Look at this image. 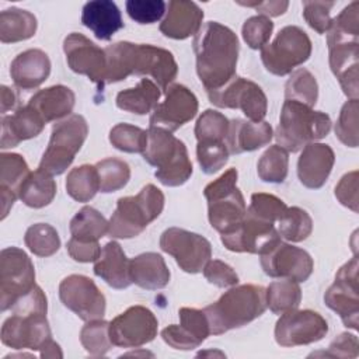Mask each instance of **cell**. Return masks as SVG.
I'll return each instance as SVG.
<instances>
[{
    "label": "cell",
    "mask_w": 359,
    "mask_h": 359,
    "mask_svg": "<svg viewBox=\"0 0 359 359\" xmlns=\"http://www.w3.org/2000/svg\"><path fill=\"white\" fill-rule=\"evenodd\" d=\"M14 314L1 327V342L13 349L41 351L42 358H62L60 346L52 339L46 320L48 302L36 285L13 307Z\"/></svg>",
    "instance_id": "6da1fadb"
},
{
    "label": "cell",
    "mask_w": 359,
    "mask_h": 359,
    "mask_svg": "<svg viewBox=\"0 0 359 359\" xmlns=\"http://www.w3.org/2000/svg\"><path fill=\"white\" fill-rule=\"evenodd\" d=\"M240 43L237 35L216 21L201 27L194 38L196 73L206 93L227 84L236 76Z\"/></svg>",
    "instance_id": "7a4b0ae2"
},
{
    "label": "cell",
    "mask_w": 359,
    "mask_h": 359,
    "mask_svg": "<svg viewBox=\"0 0 359 359\" xmlns=\"http://www.w3.org/2000/svg\"><path fill=\"white\" fill-rule=\"evenodd\" d=\"M105 55V83H116L130 74H146L151 76L157 86L165 90L178 73L172 53L154 45L121 41L107 46Z\"/></svg>",
    "instance_id": "3957f363"
},
{
    "label": "cell",
    "mask_w": 359,
    "mask_h": 359,
    "mask_svg": "<svg viewBox=\"0 0 359 359\" xmlns=\"http://www.w3.org/2000/svg\"><path fill=\"white\" fill-rule=\"evenodd\" d=\"M266 310L265 287L258 285L233 286L217 302L203 309L210 334L220 335L243 327L262 316Z\"/></svg>",
    "instance_id": "277c9868"
},
{
    "label": "cell",
    "mask_w": 359,
    "mask_h": 359,
    "mask_svg": "<svg viewBox=\"0 0 359 359\" xmlns=\"http://www.w3.org/2000/svg\"><path fill=\"white\" fill-rule=\"evenodd\" d=\"M142 156L157 168L154 175L165 187H180L192 175V163L184 142L165 129H147V144Z\"/></svg>",
    "instance_id": "5b68a950"
},
{
    "label": "cell",
    "mask_w": 359,
    "mask_h": 359,
    "mask_svg": "<svg viewBox=\"0 0 359 359\" xmlns=\"http://www.w3.org/2000/svg\"><path fill=\"white\" fill-rule=\"evenodd\" d=\"M330 129L331 119L325 112L314 111L293 100H285L275 139L278 146L296 153L309 143L325 137Z\"/></svg>",
    "instance_id": "8992f818"
},
{
    "label": "cell",
    "mask_w": 359,
    "mask_h": 359,
    "mask_svg": "<svg viewBox=\"0 0 359 359\" xmlns=\"http://www.w3.org/2000/svg\"><path fill=\"white\" fill-rule=\"evenodd\" d=\"M164 208V194L153 184H147L135 196H123L108 222V234L114 238L139 236Z\"/></svg>",
    "instance_id": "52a82bcc"
},
{
    "label": "cell",
    "mask_w": 359,
    "mask_h": 359,
    "mask_svg": "<svg viewBox=\"0 0 359 359\" xmlns=\"http://www.w3.org/2000/svg\"><path fill=\"white\" fill-rule=\"evenodd\" d=\"M237 170L229 168L203 189L209 223L220 234L237 227L247 213L244 196L237 188Z\"/></svg>",
    "instance_id": "ba28073f"
},
{
    "label": "cell",
    "mask_w": 359,
    "mask_h": 359,
    "mask_svg": "<svg viewBox=\"0 0 359 359\" xmlns=\"http://www.w3.org/2000/svg\"><path fill=\"white\" fill-rule=\"evenodd\" d=\"M88 133L84 116L73 114L52 128L48 147L41 158L38 170L49 175H60L73 163Z\"/></svg>",
    "instance_id": "9c48e42d"
},
{
    "label": "cell",
    "mask_w": 359,
    "mask_h": 359,
    "mask_svg": "<svg viewBox=\"0 0 359 359\" xmlns=\"http://www.w3.org/2000/svg\"><path fill=\"white\" fill-rule=\"evenodd\" d=\"M311 55L309 35L296 25L283 27L276 38L261 49V60L265 69L275 76H286L303 65Z\"/></svg>",
    "instance_id": "30bf717a"
},
{
    "label": "cell",
    "mask_w": 359,
    "mask_h": 359,
    "mask_svg": "<svg viewBox=\"0 0 359 359\" xmlns=\"http://www.w3.org/2000/svg\"><path fill=\"white\" fill-rule=\"evenodd\" d=\"M35 268L31 258L18 247L0 252V309H11L35 287Z\"/></svg>",
    "instance_id": "8fae6325"
},
{
    "label": "cell",
    "mask_w": 359,
    "mask_h": 359,
    "mask_svg": "<svg viewBox=\"0 0 359 359\" xmlns=\"http://www.w3.org/2000/svg\"><path fill=\"white\" fill-rule=\"evenodd\" d=\"M210 102L219 108L241 109L251 122H261L266 115V95L262 88L244 77L234 76L223 87L208 91Z\"/></svg>",
    "instance_id": "7c38bea8"
},
{
    "label": "cell",
    "mask_w": 359,
    "mask_h": 359,
    "mask_svg": "<svg viewBox=\"0 0 359 359\" xmlns=\"http://www.w3.org/2000/svg\"><path fill=\"white\" fill-rule=\"evenodd\" d=\"M359 262L356 257H352L344 264L337 275L334 283L327 289L324 294L325 304L334 310L342 320V323L352 330H358L359 318Z\"/></svg>",
    "instance_id": "4fadbf2b"
},
{
    "label": "cell",
    "mask_w": 359,
    "mask_h": 359,
    "mask_svg": "<svg viewBox=\"0 0 359 359\" xmlns=\"http://www.w3.org/2000/svg\"><path fill=\"white\" fill-rule=\"evenodd\" d=\"M160 248L174 257L178 266L188 273L201 272L212 257V245L203 236L180 227L163 231Z\"/></svg>",
    "instance_id": "5bb4252c"
},
{
    "label": "cell",
    "mask_w": 359,
    "mask_h": 359,
    "mask_svg": "<svg viewBox=\"0 0 359 359\" xmlns=\"http://www.w3.org/2000/svg\"><path fill=\"white\" fill-rule=\"evenodd\" d=\"M328 332L325 318L313 310H289L283 313L275 325L278 345L290 348L309 345L323 339Z\"/></svg>",
    "instance_id": "9a60e30c"
},
{
    "label": "cell",
    "mask_w": 359,
    "mask_h": 359,
    "mask_svg": "<svg viewBox=\"0 0 359 359\" xmlns=\"http://www.w3.org/2000/svg\"><path fill=\"white\" fill-rule=\"evenodd\" d=\"M158 321L153 311L144 306H132L116 316L108 327L112 345L121 348H139L154 339Z\"/></svg>",
    "instance_id": "2e32d148"
},
{
    "label": "cell",
    "mask_w": 359,
    "mask_h": 359,
    "mask_svg": "<svg viewBox=\"0 0 359 359\" xmlns=\"http://www.w3.org/2000/svg\"><path fill=\"white\" fill-rule=\"evenodd\" d=\"M59 297L69 310L84 321L100 320L105 314V296L88 276H66L59 285Z\"/></svg>",
    "instance_id": "e0dca14e"
},
{
    "label": "cell",
    "mask_w": 359,
    "mask_h": 359,
    "mask_svg": "<svg viewBox=\"0 0 359 359\" xmlns=\"http://www.w3.org/2000/svg\"><path fill=\"white\" fill-rule=\"evenodd\" d=\"M273 223L262 222L245 213L243 222L231 231L220 236L223 245L234 252L265 254L282 240Z\"/></svg>",
    "instance_id": "ac0fdd59"
},
{
    "label": "cell",
    "mask_w": 359,
    "mask_h": 359,
    "mask_svg": "<svg viewBox=\"0 0 359 359\" xmlns=\"http://www.w3.org/2000/svg\"><path fill=\"white\" fill-rule=\"evenodd\" d=\"M63 50L67 65L74 73L84 74L98 87H104L107 74L105 49H101L83 34L72 32L63 41Z\"/></svg>",
    "instance_id": "d6986e66"
},
{
    "label": "cell",
    "mask_w": 359,
    "mask_h": 359,
    "mask_svg": "<svg viewBox=\"0 0 359 359\" xmlns=\"http://www.w3.org/2000/svg\"><path fill=\"white\" fill-rule=\"evenodd\" d=\"M261 266L271 278L304 282L311 275L314 262L303 248L280 241L261 255Z\"/></svg>",
    "instance_id": "ffe728a7"
},
{
    "label": "cell",
    "mask_w": 359,
    "mask_h": 359,
    "mask_svg": "<svg viewBox=\"0 0 359 359\" xmlns=\"http://www.w3.org/2000/svg\"><path fill=\"white\" fill-rule=\"evenodd\" d=\"M164 93V101L154 108L150 116V126L174 132L196 115L198 98L182 84H170Z\"/></svg>",
    "instance_id": "44dd1931"
},
{
    "label": "cell",
    "mask_w": 359,
    "mask_h": 359,
    "mask_svg": "<svg viewBox=\"0 0 359 359\" xmlns=\"http://www.w3.org/2000/svg\"><path fill=\"white\" fill-rule=\"evenodd\" d=\"M334 150L324 143H309L302 149L297 160V175L300 182L310 188H321L334 167Z\"/></svg>",
    "instance_id": "7402d4cb"
},
{
    "label": "cell",
    "mask_w": 359,
    "mask_h": 359,
    "mask_svg": "<svg viewBox=\"0 0 359 359\" xmlns=\"http://www.w3.org/2000/svg\"><path fill=\"white\" fill-rule=\"evenodd\" d=\"M203 11L194 1L171 0L167 3L164 20L160 22V31L172 39H187L202 27Z\"/></svg>",
    "instance_id": "603a6c76"
},
{
    "label": "cell",
    "mask_w": 359,
    "mask_h": 359,
    "mask_svg": "<svg viewBox=\"0 0 359 359\" xmlns=\"http://www.w3.org/2000/svg\"><path fill=\"white\" fill-rule=\"evenodd\" d=\"M50 73L49 56L41 49H27L18 53L10 66L14 84L21 90L39 87Z\"/></svg>",
    "instance_id": "cb8c5ba5"
},
{
    "label": "cell",
    "mask_w": 359,
    "mask_h": 359,
    "mask_svg": "<svg viewBox=\"0 0 359 359\" xmlns=\"http://www.w3.org/2000/svg\"><path fill=\"white\" fill-rule=\"evenodd\" d=\"M330 50V67L334 76L338 79L345 95L349 100H358V56L359 43H339L328 48Z\"/></svg>",
    "instance_id": "d4e9b609"
},
{
    "label": "cell",
    "mask_w": 359,
    "mask_h": 359,
    "mask_svg": "<svg viewBox=\"0 0 359 359\" xmlns=\"http://www.w3.org/2000/svg\"><path fill=\"white\" fill-rule=\"evenodd\" d=\"M45 125L38 112L27 104L18 108L13 115L3 116L0 147H15L22 140L36 137Z\"/></svg>",
    "instance_id": "484cf974"
},
{
    "label": "cell",
    "mask_w": 359,
    "mask_h": 359,
    "mask_svg": "<svg viewBox=\"0 0 359 359\" xmlns=\"http://www.w3.org/2000/svg\"><path fill=\"white\" fill-rule=\"evenodd\" d=\"M94 273L114 289H125L132 285L130 259L116 241L107 243L100 258L94 264Z\"/></svg>",
    "instance_id": "4316f807"
},
{
    "label": "cell",
    "mask_w": 359,
    "mask_h": 359,
    "mask_svg": "<svg viewBox=\"0 0 359 359\" xmlns=\"http://www.w3.org/2000/svg\"><path fill=\"white\" fill-rule=\"evenodd\" d=\"M81 22L101 41H109L112 35L123 27L121 11L111 0L86 3L81 11Z\"/></svg>",
    "instance_id": "83f0119b"
},
{
    "label": "cell",
    "mask_w": 359,
    "mask_h": 359,
    "mask_svg": "<svg viewBox=\"0 0 359 359\" xmlns=\"http://www.w3.org/2000/svg\"><path fill=\"white\" fill-rule=\"evenodd\" d=\"M273 132L268 122H248L244 119L230 121L227 147L231 154L257 150L272 140Z\"/></svg>",
    "instance_id": "f1b7e54d"
},
{
    "label": "cell",
    "mask_w": 359,
    "mask_h": 359,
    "mask_svg": "<svg viewBox=\"0 0 359 359\" xmlns=\"http://www.w3.org/2000/svg\"><path fill=\"white\" fill-rule=\"evenodd\" d=\"M74 93L62 84L36 91L28 101L45 123L67 116L74 107Z\"/></svg>",
    "instance_id": "f546056e"
},
{
    "label": "cell",
    "mask_w": 359,
    "mask_h": 359,
    "mask_svg": "<svg viewBox=\"0 0 359 359\" xmlns=\"http://www.w3.org/2000/svg\"><path fill=\"white\" fill-rule=\"evenodd\" d=\"M132 283L142 289H163L170 282V271L164 258L157 252H143L130 259Z\"/></svg>",
    "instance_id": "4dcf8cb0"
},
{
    "label": "cell",
    "mask_w": 359,
    "mask_h": 359,
    "mask_svg": "<svg viewBox=\"0 0 359 359\" xmlns=\"http://www.w3.org/2000/svg\"><path fill=\"white\" fill-rule=\"evenodd\" d=\"M160 87L150 79H142L136 87L122 90L116 94V107L136 115H146L158 105Z\"/></svg>",
    "instance_id": "1f68e13d"
},
{
    "label": "cell",
    "mask_w": 359,
    "mask_h": 359,
    "mask_svg": "<svg viewBox=\"0 0 359 359\" xmlns=\"http://www.w3.org/2000/svg\"><path fill=\"white\" fill-rule=\"evenodd\" d=\"M36 17L22 8L11 7L0 13V41L13 43L29 39L36 32Z\"/></svg>",
    "instance_id": "d6a6232c"
},
{
    "label": "cell",
    "mask_w": 359,
    "mask_h": 359,
    "mask_svg": "<svg viewBox=\"0 0 359 359\" xmlns=\"http://www.w3.org/2000/svg\"><path fill=\"white\" fill-rule=\"evenodd\" d=\"M56 195V182L52 175L36 170L31 171L27 178L21 182L17 196L22 201L24 205L39 209L48 206Z\"/></svg>",
    "instance_id": "836d02e7"
},
{
    "label": "cell",
    "mask_w": 359,
    "mask_h": 359,
    "mask_svg": "<svg viewBox=\"0 0 359 359\" xmlns=\"http://www.w3.org/2000/svg\"><path fill=\"white\" fill-rule=\"evenodd\" d=\"M359 38V1L348 4L335 18L327 31L328 48L339 43L358 42Z\"/></svg>",
    "instance_id": "e575fe53"
},
{
    "label": "cell",
    "mask_w": 359,
    "mask_h": 359,
    "mask_svg": "<svg viewBox=\"0 0 359 359\" xmlns=\"http://www.w3.org/2000/svg\"><path fill=\"white\" fill-rule=\"evenodd\" d=\"M70 233L80 241H98L108 233V222L97 209L83 206L70 220Z\"/></svg>",
    "instance_id": "d590c367"
},
{
    "label": "cell",
    "mask_w": 359,
    "mask_h": 359,
    "mask_svg": "<svg viewBox=\"0 0 359 359\" xmlns=\"http://www.w3.org/2000/svg\"><path fill=\"white\" fill-rule=\"evenodd\" d=\"M266 307L275 314H283L299 307L302 302V290L299 282L292 279H282L272 282L265 289Z\"/></svg>",
    "instance_id": "8d00e7d4"
},
{
    "label": "cell",
    "mask_w": 359,
    "mask_h": 359,
    "mask_svg": "<svg viewBox=\"0 0 359 359\" xmlns=\"http://www.w3.org/2000/svg\"><path fill=\"white\" fill-rule=\"evenodd\" d=\"M100 191L95 165L83 164L73 168L66 178V192L77 202H88Z\"/></svg>",
    "instance_id": "74e56055"
},
{
    "label": "cell",
    "mask_w": 359,
    "mask_h": 359,
    "mask_svg": "<svg viewBox=\"0 0 359 359\" xmlns=\"http://www.w3.org/2000/svg\"><path fill=\"white\" fill-rule=\"evenodd\" d=\"M317 97L318 84L316 77L304 67L294 70L285 84V100H293L313 108Z\"/></svg>",
    "instance_id": "f35d334b"
},
{
    "label": "cell",
    "mask_w": 359,
    "mask_h": 359,
    "mask_svg": "<svg viewBox=\"0 0 359 359\" xmlns=\"http://www.w3.org/2000/svg\"><path fill=\"white\" fill-rule=\"evenodd\" d=\"M278 233L287 241L299 243L306 240L313 231V220L310 215L297 206L286 208L280 219L278 220Z\"/></svg>",
    "instance_id": "ab89813d"
},
{
    "label": "cell",
    "mask_w": 359,
    "mask_h": 359,
    "mask_svg": "<svg viewBox=\"0 0 359 359\" xmlns=\"http://www.w3.org/2000/svg\"><path fill=\"white\" fill-rule=\"evenodd\" d=\"M95 168L100 178V191L104 194L119 191L129 182L130 168L121 158H104L95 164Z\"/></svg>",
    "instance_id": "60d3db41"
},
{
    "label": "cell",
    "mask_w": 359,
    "mask_h": 359,
    "mask_svg": "<svg viewBox=\"0 0 359 359\" xmlns=\"http://www.w3.org/2000/svg\"><path fill=\"white\" fill-rule=\"evenodd\" d=\"M230 121L215 109H206L198 118L195 125V137L198 143L224 142L229 135Z\"/></svg>",
    "instance_id": "b9f144b4"
},
{
    "label": "cell",
    "mask_w": 359,
    "mask_h": 359,
    "mask_svg": "<svg viewBox=\"0 0 359 359\" xmlns=\"http://www.w3.org/2000/svg\"><path fill=\"white\" fill-rule=\"evenodd\" d=\"M28 250L38 257H50L60 247V238L55 227L48 223H36L27 229L24 236Z\"/></svg>",
    "instance_id": "7bdbcfd3"
},
{
    "label": "cell",
    "mask_w": 359,
    "mask_h": 359,
    "mask_svg": "<svg viewBox=\"0 0 359 359\" xmlns=\"http://www.w3.org/2000/svg\"><path fill=\"white\" fill-rule=\"evenodd\" d=\"M289 154L278 144L271 146L261 156L257 171L258 177L265 182H283L287 175Z\"/></svg>",
    "instance_id": "ee69618b"
},
{
    "label": "cell",
    "mask_w": 359,
    "mask_h": 359,
    "mask_svg": "<svg viewBox=\"0 0 359 359\" xmlns=\"http://www.w3.org/2000/svg\"><path fill=\"white\" fill-rule=\"evenodd\" d=\"M109 323L100 320L87 321V324L80 331V341L83 348L93 356H102L111 348L112 342L108 332Z\"/></svg>",
    "instance_id": "f6af8a7d"
},
{
    "label": "cell",
    "mask_w": 359,
    "mask_h": 359,
    "mask_svg": "<svg viewBox=\"0 0 359 359\" xmlns=\"http://www.w3.org/2000/svg\"><path fill=\"white\" fill-rule=\"evenodd\" d=\"M111 144L126 153H143L147 144V130L129 123H118L109 130Z\"/></svg>",
    "instance_id": "bcb514c9"
},
{
    "label": "cell",
    "mask_w": 359,
    "mask_h": 359,
    "mask_svg": "<svg viewBox=\"0 0 359 359\" xmlns=\"http://www.w3.org/2000/svg\"><path fill=\"white\" fill-rule=\"evenodd\" d=\"M29 168L22 156L17 153H1L0 156V187L17 194L21 182L29 174Z\"/></svg>",
    "instance_id": "7dc6e473"
},
{
    "label": "cell",
    "mask_w": 359,
    "mask_h": 359,
    "mask_svg": "<svg viewBox=\"0 0 359 359\" xmlns=\"http://www.w3.org/2000/svg\"><path fill=\"white\" fill-rule=\"evenodd\" d=\"M286 203L275 195L257 192L251 195V203L247 209V215L262 222L275 223L280 219L286 210Z\"/></svg>",
    "instance_id": "c3c4849f"
},
{
    "label": "cell",
    "mask_w": 359,
    "mask_h": 359,
    "mask_svg": "<svg viewBox=\"0 0 359 359\" xmlns=\"http://www.w3.org/2000/svg\"><path fill=\"white\" fill-rule=\"evenodd\" d=\"M358 100L346 101L339 112L335 123V135L348 147L358 146Z\"/></svg>",
    "instance_id": "681fc988"
},
{
    "label": "cell",
    "mask_w": 359,
    "mask_h": 359,
    "mask_svg": "<svg viewBox=\"0 0 359 359\" xmlns=\"http://www.w3.org/2000/svg\"><path fill=\"white\" fill-rule=\"evenodd\" d=\"M229 154L230 151L224 142L196 144V158L205 174H213L223 168L229 160Z\"/></svg>",
    "instance_id": "f907efd6"
},
{
    "label": "cell",
    "mask_w": 359,
    "mask_h": 359,
    "mask_svg": "<svg viewBox=\"0 0 359 359\" xmlns=\"http://www.w3.org/2000/svg\"><path fill=\"white\" fill-rule=\"evenodd\" d=\"M273 31V22L265 15H252L245 20L241 28L243 39L251 49H262Z\"/></svg>",
    "instance_id": "816d5d0a"
},
{
    "label": "cell",
    "mask_w": 359,
    "mask_h": 359,
    "mask_svg": "<svg viewBox=\"0 0 359 359\" xmlns=\"http://www.w3.org/2000/svg\"><path fill=\"white\" fill-rule=\"evenodd\" d=\"M128 15L139 24H153L158 21L167 8V3L161 0H128Z\"/></svg>",
    "instance_id": "f5cc1de1"
},
{
    "label": "cell",
    "mask_w": 359,
    "mask_h": 359,
    "mask_svg": "<svg viewBox=\"0 0 359 359\" xmlns=\"http://www.w3.org/2000/svg\"><path fill=\"white\" fill-rule=\"evenodd\" d=\"M335 1H303V17L318 34H325L331 25V8Z\"/></svg>",
    "instance_id": "db71d44e"
},
{
    "label": "cell",
    "mask_w": 359,
    "mask_h": 359,
    "mask_svg": "<svg viewBox=\"0 0 359 359\" xmlns=\"http://www.w3.org/2000/svg\"><path fill=\"white\" fill-rule=\"evenodd\" d=\"M161 338L167 345L180 351H191L202 344V341L181 323L165 327L161 331Z\"/></svg>",
    "instance_id": "11a10c76"
},
{
    "label": "cell",
    "mask_w": 359,
    "mask_h": 359,
    "mask_svg": "<svg viewBox=\"0 0 359 359\" xmlns=\"http://www.w3.org/2000/svg\"><path fill=\"white\" fill-rule=\"evenodd\" d=\"M202 271L206 280L217 287L236 286L238 282V275L236 271L220 259H209Z\"/></svg>",
    "instance_id": "9f6ffc18"
},
{
    "label": "cell",
    "mask_w": 359,
    "mask_h": 359,
    "mask_svg": "<svg viewBox=\"0 0 359 359\" xmlns=\"http://www.w3.org/2000/svg\"><path fill=\"white\" fill-rule=\"evenodd\" d=\"M335 196L344 206L358 213L359 199H358V171L356 170L345 174L339 180V182L335 187Z\"/></svg>",
    "instance_id": "6f0895ef"
},
{
    "label": "cell",
    "mask_w": 359,
    "mask_h": 359,
    "mask_svg": "<svg viewBox=\"0 0 359 359\" xmlns=\"http://www.w3.org/2000/svg\"><path fill=\"white\" fill-rule=\"evenodd\" d=\"M66 247L69 255L77 262H95L101 255L98 241H80L72 237Z\"/></svg>",
    "instance_id": "680465c9"
},
{
    "label": "cell",
    "mask_w": 359,
    "mask_h": 359,
    "mask_svg": "<svg viewBox=\"0 0 359 359\" xmlns=\"http://www.w3.org/2000/svg\"><path fill=\"white\" fill-rule=\"evenodd\" d=\"M359 353V342L356 335L342 332L328 346L327 356L334 358H356Z\"/></svg>",
    "instance_id": "91938a15"
},
{
    "label": "cell",
    "mask_w": 359,
    "mask_h": 359,
    "mask_svg": "<svg viewBox=\"0 0 359 359\" xmlns=\"http://www.w3.org/2000/svg\"><path fill=\"white\" fill-rule=\"evenodd\" d=\"M241 6H247V7H254L258 13H261V15L265 17H278L280 14H283L287 7H289V1L282 0V1H255V3H244V1H237Z\"/></svg>",
    "instance_id": "94428289"
},
{
    "label": "cell",
    "mask_w": 359,
    "mask_h": 359,
    "mask_svg": "<svg viewBox=\"0 0 359 359\" xmlns=\"http://www.w3.org/2000/svg\"><path fill=\"white\" fill-rule=\"evenodd\" d=\"M0 105H1V114H6L8 109H13L17 101V97L14 94V91L7 87V86H1L0 88Z\"/></svg>",
    "instance_id": "6125c7cd"
},
{
    "label": "cell",
    "mask_w": 359,
    "mask_h": 359,
    "mask_svg": "<svg viewBox=\"0 0 359 359\" xmlns=\"http://www.w3.org/2000/svg\"><path fill=\"white\" fill-rule=\"evenodd\" d=\"M0 194H1V220H4L14 205L17 194L4 187H0Z\"/></svg>",
    "instance_id": "be15d7a7"
}]
</instances>
